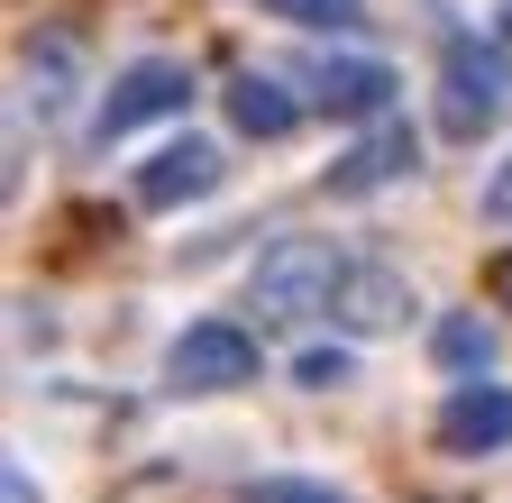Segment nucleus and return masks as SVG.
Masks as SVG:
<instances>
[{"instance_id":"obj_14","label":"nucleus","mask_w":512,"mask_h":503,"mask_svg":"<svg viewBox=\"0 0 512 503\" xmlns=\"http://www.w3.org/2000/svg\"><path fill=\"white\" fill-rule=\"evenodd\" d=\"M247 503H348V494H330V485H302V476H266Z\"/></svg>"},{"instance_id":"obj_3","label":"nucleus","mask_w":512,"mask_h":503,"mask_svg":"<svg viewBox=\"0 0 512 503\" xmlns=\"http://www.w3.org/2000/svg\"><path fill=\"white\" fill-rule=\"evenodd\" d=\"M165 375L174 394H229V385H256V339L238 321H192L174 348H165Z\"/></svg>"},{"instance_id":"obj_2","label":"nucleus","mask_w":512,"mask_h":503,"mask_svg":"<svg viewBox=\"0 0 512 503\" xmlns=\"http://www.w3.org/2000/svg\"><path fill=\"white\" fill-rule=\"evenodd\" d=\"M503 83H512V55L494 37H448V55H439V129L476 138L503 110Z\"/></svg>"},{"instance_id":"obj_11","label":"nucleus","mask_w":512,"mask_h":503,"mask_svg":"<svg viewBox=\"0 0 512 503\" xmlns=\"http://www.w3.org/2000/svg\"><path fill=\"white\" fill-rule=\"evenodd\" d=\"M430 348H439V366H448V375H485L503 339H494V321H476V311H458V321H439V339H430Z\"/></svg>"},{"instance_id":"obj_4","label":"nucleus","mask_w":512,"mask_h":503,"mask_svg":"<svg viewBox=\"0 0 512 503\" xmlns=\"http://www.w3.org/2000/svg\"><path fill=\"white\" fill-rule=\"evenodd\" d=\"M174 110H192V74L183 65H128L110 92H101V110H92V138L110 147V138H128V129H147V119H174Z\"/></svg>"},{"instance_id":"obj_10","label":"nucleus","mask_w":512,"mask_h":503,"mask_svg":"<svg viewBox=\"0 0 512 503\" xmlns=\"http://www.w3.org/2000/svg\"><path fill=\"white\" fill-rule=\"evenodd\" d=\"M229 129H238V138H284V129H293V101H284L266 74H238V83H229Z\"/></svg>"},{"instance_id":"obj_1","label":"nucleus","mask_w":512,"mask_h":503,"mask_svg":"<svg viewBox=\"0 0 512 503\" xmlns=\"http://www.w3.org/2000/svg\"><path fill=\"white\" fill-rule=\"evenodd\" d=\"M339 284H348V257L330 238H311V229L256 247V266H247V302L266 311V321H302V311L339 302Z\"/></svg>"},{"instance_id":"obj_6","label":"nucleus","mask_w":512,"mask_h":503,"mask_svg":"<svg viewBox=\"0 0 512 503\" xmlns=\"http://www.w3.org/2000/svg\"><path fill=\"white\" fill-rule=\"evenodd\" d=\"M202 193H220V147H211V138H174V147H156V156L138 165V202H147V211L202 202Z\"/></svg>"},{"instance_id":"obj_9","label":"nucleus","mask_w":512,"mask_h":503,"mask_svg":"<svg viewBox=\"0 0 512 503\" xmlns=\"http://www.w3.org/2000/svg\"><path fill=\"white\" fill-rule=\"evenodd\" d=\"M412 165H421V138L403 129V119H384L375 138H357V147L330 165V193L357 202V193H375V183H394V174H412Z\"/></svg>"},{"instance_id":"obj_15","label":"nucleus","mask_w":512,"mask_h":503,"mask_svg":"<svg viewBox=\"0 0 512 503\" xmlns=\"http://www.w3.org/2000/svg\"><path fill=\"white\" fill-rule=\"evenodd\" d=\"M485 220H503V229H512V156H503V165H494V183H485Z\"/></svg>"},{"instance_id":"obj_7","label":"nucleus","mask_w":512,"mask_h":503,"mask_svg":"<svg viewBox=\"0 0 512 503\" xmlns=\"http://www.w3.org/2000/svg\"><path fill=\"white\" fill-rule=\"evenodd\" d=\"M311 101L330 119H384L394 110V65H375V55H339V65H311L302 74Z\"/></svg>"},{"instance_id":"obj_13","label":"nucleus","mask_w":512,"mask_h":503,"mask_svg":"<svg viewBox=\"0 0 512 503\" xmlns=\"http://www.w3.org/2000/svg\"><path fill=\"white\" fill-rule=\"evenodd\" d=\"M348 375H357V366H348V348H302V366H293V385H311V394H339Z\"/></svg>"},{"instance_id":"obj_8","label":"nucleus","mask_w":512,"mask_h":503,"mask_svg":"<svg viewBox=\"0 0 512 503\" xmlns=\"http://www.w3.org/2000/svg\"><path fill=\"white\" fill-rule=\"evenodd\" d=\"M330 311H339L357 339H384V330H403L421 302H412V284H403L394 266H348V284H339V302H330Z\"/></svg>"},{"instance_id":"obj_16","label":"nucleus","mask_w":512,"mask_h":503,"mask_svg":"<svg viewBox=\"0 0 512 503\" xmlns=\"http://www.w3.org/2000/svg\"><path fill=\"white\" fill-rule=\"evenodd\" d=\"M503 28H512V0H503Z\"/></svg>"},{"instance_id":"obj_5","label":"nucleus","mask_w":512,"mask_h":503,"mask_svg":"<svg viewBox=\"0 0 512 503\" xmlns=\"http://www.w3.org/2000/svg\"><path fill=\"white\" fill-rule=\"evenodd\" d=\"M439 449H448V458L512 449V394H503V385H485V375H467V385L439 403Z\"/></svg>"},{"instance_id":"obj_12","label":"nucleus","mask_w":512,"mask_h":503,"mask_svg":"<svg viewBox=\"0 0 512 503\" xmlns=\"http://www.w3.org/2000/svg\"><path fill=\"white\" fill-rule=\"evenodd\" d=\"M256 10H275V19H293V28H357V19H366L357 0H256Z\"/></svg>"}]
</instances>
